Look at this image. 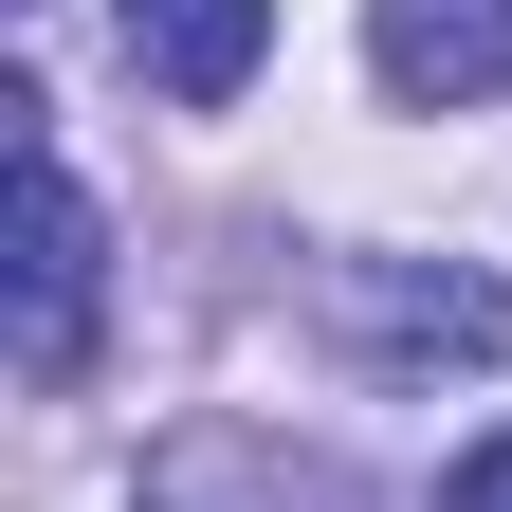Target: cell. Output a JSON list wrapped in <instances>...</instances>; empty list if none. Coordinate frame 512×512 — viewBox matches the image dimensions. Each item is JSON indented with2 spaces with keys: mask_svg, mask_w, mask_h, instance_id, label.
<instances>
[{
  "mask_svg": "<svg viewBox=\"0 0 512 512\" xmlns=\"http://www.w3.org/2000/svg\"><path fill=\"white\" fill-rule=\"evenodd\" d=\"M330 348L439 384V366H494L512 348V293L476 275V256H330Z\"/></svg>",
  "mask_w": 512,
  "mask_h": 512,
  "instance_id": "cell-1",
  "label": "cell"
},
{
  "mask_svg": "<svg viewBox=\"0 0 512 512\" xmlns=\"http://www.w3.org/2000/svg\"><path fill=\"white\" fill-rule=\"evenodd\" d=\"M256 55H275V0H128V74L165 110H238Z\"/></svg>",
  "mask_w": 512,
  "mask_h": 512,
  "instance_id": "cell-5",
  "label": "cell"
},
{
  "mask_svg": "<svg viewBox=\"0 0 512 512\" xmlns=\"http://www.w3.org/2000/svg\"><path fill=\"white\" fill-rule=\"evenodd\" d=\"M92 293H110V220H92V183L55 165V128H19V384L92 366Z\"/></svg>",
  "mask_w": 512,
  "mask_h": 512,
  "instance_id": "cell-2",
  "label": "cell"
},
{
  "mask_svg": "<svg viewBox=\"0 0 512 512\" xmlns=\"http://www.w3.org/2000/svg\"><path fill=\"white\" fill-rule=\"evenodd\" d=\"M147 512H348V476L293 458L275 421H183L165 458H147Z\"/></svg>",
  "mask_w": 512,
  "mask_h": 512,
  "instance_id": "cell-3",
  "label": "cell"
},
{
  "mask_svg": "<svg viewBox=\"0 0 512 512\" xmlns=\"http://www.w3.org/2000/svg\"><path fill=\"white\" fill-rule=\"evenodd\" d=\"M439 512H512V421L476 439V458H458V476H439Z\"/></svg>",
  "mask_w": 512,
  "mask_h": 512,
  "instance_id": "cell-6",
  "label": "cell"
},
{
  "mask_svg": "<svg viewBox=\"0 0 512 512\" xmlns=\"http://www.w3.org/2000/svg\"><path fill=\"white\" fill-rule=\"evenodd\" d=\"M366 55L403 110H476L512 92V0H366Z\"/></svg>",
  "mask_w": 512,
  "mask_h": 512,
  "instance_id": "cell-4",
  "label": "cell"
}]
</instances>
